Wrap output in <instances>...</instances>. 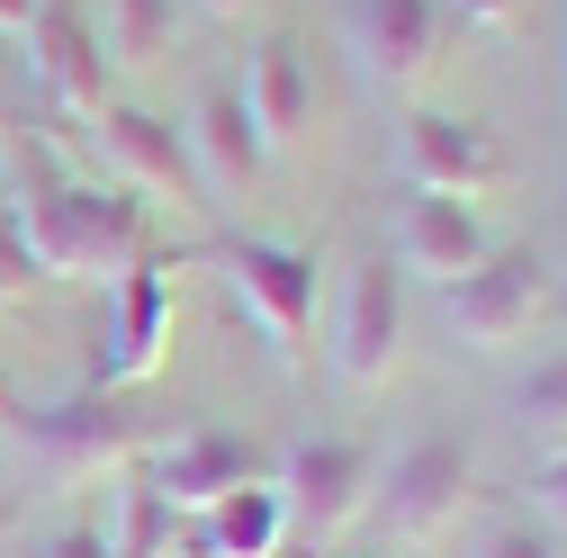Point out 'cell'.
<instances>
[{"mask_svg":"<svg viewBox=\"0 0 567 558\" xmlns=\"http://www.w3.org/2000/svg\"><path fill=\"white\" fill-rule=\"evenodd\" d=\"M0 154H10V217L37 252L45 279H91V270H126L163 244L154 207L126 180H91L63 163V145L45 126H28V108L0 126Z\"/></svg>","mask_w":567,"mask_h":558,"instance_id":"cell-1","label":"cell"},{"mask_svg":"<svg viewBox=\"0 0 567 558\" xmlns=\"http://www.w3.org/2000/svg\"><path fill=\"white\" fill-rule=\"evenodd\" d=\"M0 433H10V451L28 459V496H82L91 477H126L135 459H145L172 424L154 405H135V388H73L54 405H28L10 396V414H0Z\"/></svg>","mask_w":567,"mask_h":558,"instance_id":"cell-2","label":"cell"},{"mask_svg":"<svg viewBox=\"0 0 567 558\" xmlns=\"http://www.w3.org/2000/svg\"><path fill=\"white\" fill-rule=\"evenodd\" d=\"M181 252L226 279V298L261 324V342H270L279 370H307V361H316V289H324L316 252L279 244V235H198V244H181Z\"/></svg>","mask_w":567,"mask_h":558,"instance_id":"cell-3","label":"cell"},{"mask_svg":"<svg viewBox=\"0 0 567 558\" xmlns=\"http://www.w3.org/2000/svg\"><path fill=\"white\" fill-rule=\"evenodd\" d=\"M477 505V459L460 433L423 424L405 433L388 459H379V486H370V514L388 523L396 549H433L442 531H460V514Z\"/></svg>","mask_w":567,"mask_h":558,"instance_id":"cell-4","label":"cell"},{"mask_svg":"<svg viewBox=\"0 0 567 558\" xmlns=\"http://www.w3.org/2000/svg\"><path fill=\"white\" fill-rule=\"evenodd\" d=\"M28 100H37L45 135H91V117L117 100L109 45H100L82 0H37V19H28Z\"/></svg>","mask_w":567,"mask_h":558,"instance_id":"cell-5","label":"cell"},{"mask_svg":"<svg viewBox=\"0 0 567 558\" xmlns=\"http://www.w3.org/2000/svg\"><path fill=\"white\" fill-rule=\"evenodd\" d=\"M379 486V442L370 433H298L279 451V496H289V531L298 540H342L351 523L370 514Z\"/></svg>","mask_w":567,"mask_h":558,"instance_id":"cell-6","label":"cell"},{"mask_svg":"<svg viewBox=\"0 0 567 558\" xmlns=\"http://www.w3.org/2000/svg\"><path fill=\"white\" fill-rule=\"evenodd\" d=\"M540 316H549V261L532 244H495L477 270H460L442 289V324L468 352H514Z\"/></svg>","mask_w":567,"mask_h":558,"instance_id":"cell-7","label":"cell"},{"mask_svg":"<svg viewBox=\"0 0 567 558\" xmlns=\"http://www.w3.org/2000/svg\"><path fill=\"white\" fill-rule=\"evenodd\" d=\"M189 270V252L154 244L145 261L117 270L109 289V316H100V361H91V388H145L163 370V342H172V279Z\"/></svg>","mask_w":567,"mask_h":558,"instance_id":"cell-8","label":"cell"},{"mask_svg":"<svg viewBox=\"0 0 567 558\" xmlns=\"http://www.w3.org/2000/svg\"><path fill=\"white\" fill-rule=\"evenodd\" d=\"M135 477H145L172 514H207L217 496H235V486L279 477V451H261L235 424H181V433H163L145 459H135Z\"/></svg>","mask_w":567,"mask_h":558,"instance_id":"cell-9","label":"cell"},{"mask_svg":"<svg viewBox=\"0 0 567 558\" xmlns=\"http://www.w3.org/2000/svg\"><path fill=\"white\" fill-rule=\"evenodd\" d=\"M451 45L442 0H342V54L370 91H423Z\"/></svg>","mask_w":567,"mask_h":558,"instance_id":"cell-10","label":"cell"},{"mask_svg":"<svg viewBox=\"0 0 567 558\" xmlns=\"http://www.w3.org/2000/svg\"><path fill=\"white\" fill-rule=\"evenodd\" d=\"M91 135L109 145V163H117V180L135 189V198H172V207H207V180H198V163H189V135H181V117H163V108H145V100H109L100 117H91Z\"/></svg>","mask_w":567,"mask_h":558,"instance_id":"cell-11","label":"cell"},{"mask_svg":"<svg viewBox=\"0 0 567 558\" xmlns=\"http://www.w3.org/2000/svg\"><path fill=\"white\" fill-rule=\"evenodd\" d=\"M405 361V270L388 252H370L342 289V324H333V370L351 388H388Z\"/></svg>","mask_w":567,"mask_h":558,"instance_id":"cell-12","label":"cell"},{"mask_svg":"<svg viewBox=\"0 0 567 558\" xmlns=\"http://www.w3.org/2000/svg\"><path fill=\"white\" fill-rule=\"evenodd\" d=\"M396 172H405V189L486 198L495 180H505V145H495L477 117H451V108H405V126H396Z\"/></svg>","mask_w":567,"mask_h":558,"instance_id":"cell-13","label":"cell"},{"mask_svg":"<svg viewBox=\"0 0 567 558\" xmlns=\"http://www.w3.org/2000/svg\"><path fill=\"white\" fill-rule=\"evenodd\" d=\"M495 252V235H486V217L468 198H451V189H405L396 198V235H388V261L405 270V279H423V289H451L460 270H477Z\"/></svg>","mask_w":567,"mask_h":558,"instance_id":"cell-14","label":"cell"},{"mask_svg":"<svg viewBox=\"0 0 567 558\" xmlns=\"http://www.w3.org/2000/svg\"><path fill=\"white\" fill-rule=\"evenodd\" d=\"M181 135H189V163H198L207 198H252V189H261L270 145H261V126H252V108H244V82H207V91L189 100Z\"/></svg>","mask_w":567,"mask_h":558,"instance_id":"cell-15","label":"cell"},{"mask_svg":"<svg viewBox=\"0 0 567 558\" xmlns=\"http://www.w3.org/2000/svg\"><path fill=\"white\" fill-rule=\"evenodd\" d=\"M244 108H252V126H261L270 163L307 154V135H316V73H307V45H298V37H261V45H252V63H244Z\"/></svg>","mask_w":567,"mask_h":558,"instance_id":"cell-16","label":"cell"},{"mask_svg":"<svg viewBox=\"0 0 567 558\" xmlns=\"http://www.w3.org/2000/svg\"><path fill=\"white\" fill-rule=\"evenodd\" d=\"M289 549V496L279 477H252L207 514H181V558H279Z\"/></svg>","mask_w":567,"mask_h":558,"instance_id":"cell-17","label":"cell"},{"mask_svg":"<svg viewBox=\"0 0 567 558\" xmlns=\"http://www.w3.org/2000/svg\"><path fill=\"white\" fill-rule=\"evenodd\" d=\"M181 37V0H109V63H126V73H154V63L172 54Z\"/></svg>","mask_w":567,"mask_h":558,"instance_id":"cell-18","label":"cell"},{"mask_svg":"<svg viewBox=\"0 0 567 558\" xmlns=\"http://www.w3.org/2000/svg\"><path fill=\"white\" fill-rule=\"evenodd\" d=\"M514 424H523L532 442L567 451V342H558L549 361H532V379L514 388Z\"/></svg>","mask_w":567,"mask_h":558,"instance_id":"cell-19","label":"cell"},{"mask_svg":"<svg viewBox=\"0 0 567 558\" xmlns=\"http://www.w3.org/2000/svg\"><path fill=\"white\" fill-rule=\"evenodd\" d=\"M109 549H117V558H172V505H163L135 468H126V496H117V531H109Z\"/></svg>","mask_w":567,"mask_h":558,"instance_id":"cell-20","label":"cell"},{"mask_svg":"<svg viewBox=\"0 0 567 558\" xmlns=\"http://www.w3.org/2000/svg\"><path fill=\"white\" fill-rule=\"evenodd\" d=\"M477 558H567V540L549 523H532V514H495L486 540H477Z\"/></svg>","mask_w":567,"mask_h":558,"instance_id":"cell-21","label":"cell"},{"mask_svg":"<svg viewBox=\"0 0 567 558\" xmlns=\"http://www.w3.org/2000/svg\"><path fill=\"white\" fill-rule=\"evenodd\" d=\"M37 252H28V235H19V217H10V198H0V307H10V298H28L37 289Z\"/></svg>","mask_w":567,"mask_h":558,"instance_id":"cell-22","label":"cell"},{"mask_svg":"<svg viewBox=\"0 0 567 558\" xmlns=\"http://www.w3.org/2000/svg\"><path fill=\"white\" fill-rule=\"evenodd\" d=\"M37 558H117V549H109V523H91V514H82V523L45 531V540H37Z\"/></svg>","mask_w":567,"mask_h":558,"instance_id":"cell-23","label":"cell"},{"mask_svg":"<svg viewBox=\"0 0 567 558\" xmlns=\"http://www.w3.org/2000/svg\"><path fill=\"white\" fill-rule=\"evenodd\" d=\"M442 19H451V28H486V37H514L523 0H442Z\"/></svg>","mask_w":567,"mask_h":558,"instance_id":"cell-24","label":"cell"},{"mask_svg":"<svg viewBox=\"0 0 567 558\" xmlns=\"http://www.w3.org/2000/svg\"><path fill=\"white\" fill-rule=\"evenodd\" d=\"M532 505L549 514V531H567V451H549V459L532 468Z\"/></svg>","mask_w":567,"mask_h":558,"instance_id":"cell-25","label":"cell"},{"mask_svg":"<svg viewBox=\"0 0 567 558\" xmlns=\"http://www.w3.org/2000/svg\"><path fill=\"white\" fill-rule=\"evenodd\" d=\"M28 19H37V0H0V37H28Z\"/></svg>","mask_w":567,"mask_h":558,"instance_id":"cell-26","label":"cell"},{"mask_svg":"<svg viewBox=\"0 0 567 558\" xmlns=\"http://www.w3.org/2000/svg\"><path fill=\"white\" fill-rule=\"evenodd\" d=\"M198 10H207V19H244V0H198Z\"/></svg>","mask_w":567,"mask_h":558,"instance_id":"cell-27","label":"cell"},{"mask_svg":"<svg viewBox=\"0 0 567 558\" xmlns=\"http://www.w3.org/2000/svg\"><path fill=\"white\" fill-rule=\"evenodd\" d=\"M19 117V100H10V73H0V126H10Z\"/></svg>","mask_w":567,"mask_h":558,"instance_id":"cell-28","label":"cell"},{"mask_svg":"<svg viewBox=\"0 0 567 558\" xmlns=\"http://www.w3.org/2000/svg\"><path fill=\"white\" fill-rule=\"evenodd\" d=\"M0 414H10V388H0Z\"/></svg>","mask_w":567,"mask_h":558,"instance_id":"cell-29","label":"cell"},{"mask_svg":"<svg viewBox=\"0 0 567 558\" xmlns=\"http://www.w3.org/2000/svg\"><path fill=\"white\" fill-rule=\"evenodd\" d=\"M558 324H567V298H558Z\"/></svg>","mask_w":567,"mask_h":558,"instance_id":"cell-30","label":"cell"}]
</instances>
